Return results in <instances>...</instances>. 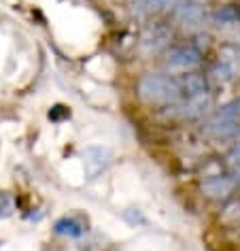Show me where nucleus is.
<instances>
[{
    "label": "nucleus",
    "mask_w": 240,
    "mask_h": 251,
    "mask_svg": "<svg viewBox=\"0 0 240 251\" xmlns=\"http://www.w3.org/2000/svg\"><path fill=\"white\" fill-rule=\"evenodd\" d=\"M211 106H213V96L204 92V94H198V96H189L185 100H181V102H174L172 115L179 119H198L204 113L211 111Z\"/></svg>",
    "instance_id": "nucleus-5"
},
{
    "label": "nucleus",
    "mask_w": 240,
    "mask_h": 251,
    "mask_svg": "<svg viewBox=\"0 0 240 251\" xmlns=\"http://www.w3.org/2000/svg\"><path fill=\"white\" fill-rule=\"evenodd\" d=\"M170 41H172V28L164 22H153L143 30L141 41H138V49L144 55H155L164 51L170 45Z\"/></svg>",
    "instance_id": "nucleus-3"
},
{
    "label": "nucleus",
    "mask_w": 240,
    "mask_h": 251,
    "mask_svg": "<svg viewBox=\"0 0 240 251\" xmlns=\"http://www.w3.org/2000/svg\"><path fill=\"white\" fill-rule=\"evenodd\" d=\"M211 20L217 28L236 26V24H240V9L236 7V4H225V7H219L217 11H215Z\"/></svg>",
    "instance_id": "nucleus-11"
},
{
    "label": "nucleus",
    "mask_w": 240,
    "mask_h": 251,
    "mask_svg": "<svg viewBox=\"0 0 240 251\" xmlns=\"http://www.w3.org/2000/svg\"><path fill=\"white\" fill-rule=\"evenodd\" d=\"M223 217L225 219H240V202H234V204L227 206L225 213H223Z\"/></svg>",
    "instance_id": "nucleus-17"
},
{
    "label": "nucleus",
    "mask_w": 240,
    "mask_h": 251,
    "mask_svg": "<svg viewBox=\"0 0 240 251\" xmlns=\"http://www.w3.org/2000/svg\"><path fill=\"white\" fill-rule=\"evenodd\" d=\"M174 22L183 30H200L206 22L204 4L198 0H181L174 7Z\"/></svg>",
    "instance_id": "nucleus-4"
},
{
    "label": "nucleus",
    "mask_w": 240,
    "mask_h": 251,
    "mask_svg": "<svg viewBox=\"0 0 240 251\" xmlns=\"http://www.w3.org/2000/svg\"><path fill=\"white\" fill-rule=\"evenodd\" d=\"M211 75L219 81V83H227V81H232V79H234V75H236V71H234V68H232L230 64H227L225 60H221V58H219V62L213 66Z\"/></svg>",
    "instance_id": "nucleus-13"
},
{
    "label": "nucleus",
    "mask_w": 240,
    "mask_h": 251,
    "mask_svg": "<svg viewBox=\"0 0 240 251\" xmlns=\"http://www.w3.org/2000/svg\"><path fill=\"white\" fill-rule=\"evenodd\" d=\"M53 230H55V234H64V236H72V238H77V236L83 234V228H81V226L74 222V219H71V217L58 219L55 226H53Z\"/></svg>",
    "instance_id": "nucleus-12"
},
{
    "label": "nucleus",
    "mask_w": 240,
    "mask_h": 251,
    "mask_svg": "<svg viewBox=\"0 0 240 251\" xmlns=\"http://www.w3.org/2000/svg\"><path fill=\"white\" fill-rule=\"evenodd\" d=\"M227 162H230V166L234 168V173H236V177H240V145H236L227 155Z\"/></svg>",
    "instance_id": "nucleus-15"
},
{
    "label": "nucleus",
    "mask_w": 240,
    "mask_h": 251,
    "mask_svg": "<svg viewBox=\"0 0 240 251\" xmlns=\"http://www.w3.org/2000/svg\"><path fill=\"white\" fill-rule=\"evenodd\" d=\"M202 60V51L198 49V45H181L174 47L172 51L168 53L166 64L168 68H174V71H189V68H195Z\"/></svg>",
    "instance_id": "nucleus-6"
},
{
    "label": "nucleus",
    "mask_w": 240,
    "mask_h": 251,
    "mask_svg": "<svg viewBox=\"0 0 240 251\" xmlns=\"http://www.w3.org/2000/svg\"><path fill=\"white\" fill-rule=\"evenodd\" d=\"M179 87H181V96L189 98V96H198V94L208 92L206 79L198 73H187L179 79Z\"/></svg>",
    "instance_id": "nucleus-9"
},
{
    "label": "nucleus",
    "mask_w": 240,
    "mask_h": 251,
    "mask_svg": "<svg viewBox=\"0 0 240 251\" xmlns=\"http://www.w3.org/2000/svg\"><path fill=\"white\" fill-rule=\"evenodd\" d=\"M234 185H236V181L232 177H225V175H211V177H206L202 181V192H204L208 198L221 200V198H227L234 192Z\"/></svg>",
    "instance_id": "nucleus-7"
},
{
    "label": "nucleus",
    "mask_w": 240,
    "mask_h": 251,
    "mask_svg": "<svg viewBox=\"0 0 240 251\" xmlns=\"http://www.w3.org/2000/svg\"><path fill=\"white\" fill-rule=\"evenodd\" d=\"M68 115H71V111H68L66 106H62V104L53 106V109L49 111V119H51V122H60V119H64Z\"/></svg>",
    "instance_id": "nucleus-16"
},
{
    "label": "nucleus",
    "mask_w": 240,
    "mask_h": 251,
    "mask_svg": "<svg viewBox=\"0 0 240 251\" xmlns=\"http://www.w3.org/2000/svg\"><path fill=\"white\" fill-rule=\"evenodd\" d=\"M138 96L149 104H174L183 98L179 79L166 73H144L138 79Z\"/></svg>",
    "instance_id": "nucleus-1"
},
{
    "label": "nucleus",
    "mask_w": 240,
    "mask_h": 251,
    "mask_svg": "<svg viewBox=\"0 0 240 251\" xmlns=\"http://www.w3.org/2000/svg\"><path fill=\"white\" fill-rule=\"evenodd\" d=\"M109 149L104 147H98V145H92L83 151V164H85V171L90 177H96L98 173H102L106 166H109Z\"/></svg>",
    "instance_id": "nucleus-8"
},
{
    "label": "nucleus",
    "mask_w": 240,
    "mask_h": 251,
    "mask_svg": "<svg viewBox=\"0 0 240 251\" xmlns=\"http://www.w3.org/2000/svg\"><path fill=\"white\" fill-rule=\"evenodd\" d=\"M181 0H138L134 2V13L138 17H151L157 13H164L170 7H176Z\"/></svg>",
    "instance_id": "nucleus-10"
},
{
    "label": "nucleus",
    "mask_w": 240,
    "mask_h": 251,
    "mask_svg": "<svg viewBox=\"0 0 240 251\" xmlns=\"http://www.w3.org/2000/svg\"><path fill=\"white\" fill-rule=\"evenodd\" d=\"M238 124H240V98L223 104L215 113L206 126V134L215 136V139H227L238 130Z\"/></svg>",
    "instance_id": "nucleus-2"
},
{
    "label": "nucleus",
    "mask_w": 240,
    "mask_h": 251,
    "mask_svg": "<svg viewBox=\"0 0 240 251\" xmlns=\"http://www.w3.org/2000/svg\"><path fill=\"white\" fill-rule=\"evenodd\" d=\"M13 213V198L7 192H0V219H7Z\"/></svg>",
    "instance_id": "nucleus-14"
}]
</instances>
